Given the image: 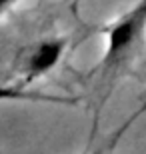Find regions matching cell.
<instances>
[{
    "label": "cell",
    "mask_w": 146,
    "mask_h": 154,
    "mask_svg": "<svg viewBox=\"0 0 146 154\" xmlns=\"http://www.w3.org/2000/svg\"><path fill=\"white\" fill-rule=\"evenodd\" d=\"M146 34V0H138L104 28V52L98 64L102 76L116 72L142 44Z\"/></svg>",
    "instance_id": "obj_1"
},
{
    "label": "cell",
    "mask_w": 146,
    "mask_h": 154,
    "mask_svg": "<svg viewBox=\"0 0 146 154\" xmlns=\"http://www.w3.org/2000/svg\"><path fill=\"white\" fill-rule=\"evenodd\" d=\"M64 52H66V38H62V36H48V38L38 40L34 46H30L24 52L22 62H20L22 84L28 86L30 82L52 72L62 60Z\"/></svg>",
    "instance_id": "obj_2"
},
{
    "label": "cell",
    "mask_w": 146,
    "mask_h": 154,
    "mask_svg": "<svg viewBox=\"0 0 146 154\" xmlns=\"http://www.w3.org/2000/svg\"><path fill=\"white\" fill-rule=\"evenodd\" d=\"M0 102H48V104H76L78 98L44 94L38 90H28L24 84H0Z\"/></svg>",
    "instance_id": "obj_3"
},
{
    "label": "cell",
    "mask_w": 146,
    "mask_h": 154,
    "mask_svg": "<svg viewBox=\"0 0 146 154\" xmlns=\"http://www.w3.org/2000/svg\"><path fill=\"white\" fill-rule=\"evenodd\" d=\"M144 110H146V106H142V108L138 110V112H134V114L130 116V118L126 120V122H124V124L120 126V128H118L116 132H114V136H110V140H106V142H104V144H100L98 148H94V150H92V152H88V154H106V152H108V150H110V148H114V144L118 142V138H120V136H122V134H124V132L128 130V128H130V124H132V122H134V120L138 118V116H140L142 112H144Z\"/></svg>",
    "instance_id": "obj_4"
},
{
    "label": "cell",
    "mask_w": 146,
    "mask_h": 154,
    "mask_svg": "<svg viewBox=\"0 0 146 154\" xmlns=\"http://www.w3.org/2000/svg\"><path fill=\"white\" fill-rule=\"evenodd\" d=\"M18 2H20V0H0V16L6 14V12L10 10L14 4H18Z\"/></svg>",
    "instance_id": "obj_5"
},
{
    "label": "cell",
    "mask_w": 146,
    "mask_h": 154,
    "mask_svg": "<svg viewBox=\"0 0 146 154\" xmlns=\"http://www.w3.org/2000/svg\"><path fill=\"white\" fill-rule=\"evenodd\" d=\"M76 2H78V0H74V6H76Z\"/></svg>",
    "instance_id": "obj_6"
}]
</instances>
